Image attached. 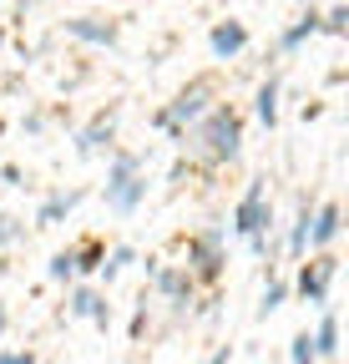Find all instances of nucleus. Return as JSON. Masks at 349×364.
I'll return each mask as SVG.
<instances>
[{
    "mask_svg": "<svg viewBox=\"0 0 349 364\" xmlns=\"http://www.w3.org/2000/svg\"><path fill=\"white\" fill-rule=\"evenodd\" d=\"M193 147L203 152L208 167H223L243 152V117L233 107H208L203 122H193Z\"/></svg>",
    "mask_w": 349,
    "mask_h": 364,
    "instance_id": "obj_1",
    "label": "nucleus"
},
{
    "mask_svg": "<svg viewBox=\"0 0 349 364\" xmlns=\"http://www.w3.org/2000/svg\"><path fill=\"white\" fill-rule=\"evenodd\" d=\"M314 208H319L314 198H304V203H299V218H294V228H289V253H294V258H304V243H309V223H314Z\"/></svg>",
    "mask_w": 349,
    "mask_h": 364,
    "instance_id": "obj_14",
    "label": "nucleus"
},
{
    "mask_svg": "<svg viewBox=\"0 0 349 364\" xmlns=\"http://www.w3.org/2000/svg\"><path fill=\"white\" fill-rule=\"evenodd\" d=\"M81 203V193H61V198H46V203H41V213H36V223L41 228H51V223H61L71 208Z\"/></svg>",
    "mask_w": 349,
    "mask_h": 364,
    "instance_id": "obj_16",
    "label": "nucleus"
},
{
    "mask_svg": "<svg viewBox=\"0 0 349 364\" xmlns=\"http://www.w3.org/2000/svg\"><path fill=\"white\" fill-rule=\"evenodd\" d=\"M147 198V177H142V157L137 152H117L107 167V208L112 213H137Z\"/></svg>",
    "mask_w": 349,
    "mask_h": 364,
    "instance_id": "obj_2",
    "label": "nucleus"
},
{
    "mask_svg": "<svg viewBox=\"0 0 349 364\" xmlns=\"http://www.w3.org/2000/svg\"><path fill=\"white\" fill-rule=\"evenodd\" d=\"M309 36H319V16H314V11H309V16H304L299 26H289V31L279 36V51H299V46H304V41H309Z\"/></svg>",
    "mask_w": 349,
    "mask_h": 364,
    "instance_id": "obj_17",
    "label": "nucleus"
},
{
    "mask_svg": "<svg viewBox=\"0 0 349 364\" xmlns=\"http://www.w3.org/2000/svg\"><path fill=\"white\" fill-rule=\"evenodd\" d=\"M152 289L162 294V299H172V304H178V309H188L193 304V279H188V273L183 268H152Z\"/></svg>",
    "mask_w": 349,
    "mask_h": 364,
    "instance_id": "obj_7",
    "label": "nucleus"
},
{
    "mask_svg": "<svg viewBox=\"0 0 349 364\" xmlns=\"http://www.w3.org/2000/svg\"><path fill=\"white\" fill-rule=\"evenodd\" d=\"M6 324H11V318H6V309H0V329H6Z\"/></svg>",
    "mask_w": 349,
    "mask_h": 364,
    "instance_id": "obj_28",
    "label": "nucleus"
},
{
    "mask_svg": "<svg viewBox=\"0 0 349 364\" xmlns=\"http://www.w3.org/2000/svg\"><path fill=\"white\" fill-rule=\"evenodd\" d=\"M289 364H319V354H314V339H309V329H304V334H294V344H289Z\"/></svg>",
    "mask_w": 349,
    "mask_h": 364,
    "instance_id": "obj_19",
    "label": "nucleus"
},
{
    "mask_svg": "<svg viewBox=\"0 0 349 364\" xmlns=\"http://www.w3.org/2000/svg\"><path fill=\"white\" fill-rule=\"evenodd\" d=\"M334 268H339L334 253H319L314 263H304V273H299V294H304V304H329V279H334Z\"/></svg>",
    "mask_w": 349,
    "mask_h": 364,
    "instance_id": "obj_6",
    "label": "nucleus"
},
{
    "mask_svg": "<svg viewBox=\"0 0 349 364\" xmlns=\"http://www.w3.org/2000/svg\"><path fill=\"white\" fill-rule=\"evenodd\" d=\"M0 364H36V354H31V349H6V354H0Z\"/></svg>",
    "mask_w": 349,
    "mask_h": 364,
    "instance_id": "obj_24",
    "label": "nucleus"
},
{
    "mask_svg": "<svg viewBox=\"0 0 349 364\" xmlns=\"http://www.w3.org/2000/svg\"><path fill=\"white\" fill-rule=\"evenodd\" d=\"M46 273H51V279H56V284H71V279H76V253H71V248H66V253H56Z\"/></svg>",
    "mask_w": 349,
    "mask_h": 364,
    "instance_id": "obj_22",
    "label": "nucleus"
},
{
    "mask_svg": "<svg viewBox=\"0 0 349 364\" xmlns=\"http://www.w3.org/2000/svg\"><path fill=\"white\" fill-rule=\"evenodd\" d=\"M11 238H16V223H11L6 213H0V243H11Z\"/></svg>",
    "mask_w": 349,
    "mask_h": 364,
    "instance_id": "obj_26",
    "label": "nucleus"
},
{
    "mask_svg": "<svg viewBox=\"0 0 349 364\" xmlns=\"http://www.w3.org/2000/svg\"><path fill=\"white\" fill-rule=\"evenodd\" d=\"M208 46H213V56H218V61H233L243 46H248L243 21H218V26H213V36H208Z\"/></svg>",
    "mask_w": 349,
    "mask_h": 364,
    "instance_id": "obj_9",
    "label": "nucleus"
},
{
    "mask_svg": "<svg viewBox=\"0 0 349 364\" xmlns=\"http://www.w3.org/2000/svg\"><path fill=\"white\" fill-rule=\"evenodd\" d=\"M208 107H213V81H193V86H183V97L172 102L167 112H157V127H162L167 136H178V142H183L188 127L208 117Z\"/></svg>",
    "mask_w": 349,
    "mask_h": 364,
    "instance_id": "obj_4",
    "label": "nucleus"
},
{
    "mask_svg": "<svg viewBox=\"0 0 349 364\" xmlns=\"http://www.w3.org/2000/svg\"><path fill=\"white\" fill-rule=\"evenodd\" d=\"M319 31H329V36H344V31H349V6H334L329 16H319Z\"/></svg>",
    "mask_w": 349,
    "mask_h": 364,
    "instance_id": "obj_23",
    "label": "nucleus"
},
{
    "mask_svg": "<svg viewBox=\"0 0 349 364\" xmlns=\"http://www.w3.org/2000/svg\"><path fill=\"white\" fill-rule=\"evenodd\" d=\"M112 132H117V122H112V112H102L92 127H81V136H76V152H81V157H97L102 147H112Z\"/></svg>",
    "mask_w": 349,
    "mask_h": 364,
    "instance_id": "obj_11",
    "label": "nucleus"
},
{
    "mask_svg": "<svg viewBox=\"0 0 349 364\" xmlns=\"http://www.w3.org/2000/svg\"><path fill=\"white\" fill-rule=\"evenodd\" d=\"M147 334V309H137V318H132V339H142Z\"/></svg>",
    "mask_w": 349,
    "mask_h": 364,
    "instance_id": "obj_25",
    "label": "nucleus"
},
{
    "mask_svg": "<svg viewBox=\"0 0 349 364\" xmlns=\"http://www.w3.org/2000/svg\"><path fill=\"white\" fill-rule=\"evenodd\" d=\"M208 364H233V354H228V349H218V354H213Z\"/></svg>",
    "mask_w": 349,
    "mask_h": 364,
    "instance_id": "obj_27",
    "label": "nucleus"
},
{
    "mask_svg": "<svg viewBox=\"0 0 349 364\" xmlns=\"http://www.w3.org/2000/svg\"><path fill=\"white\" fill-rule=\"evenodd\" d=\"M309 339H314V354H319L324 364H334V359H339V318L324 314V318H319V329H314Z\"/></svg>",
    "mask_w": 349,
    "mask_h": 364,
    "instance_id": "obj_13",
    "label": "nucleus"
},
{
    "mask_svg": "<svg viewBox=\"0 0 349 364\" xmlns=\"http://www.w3.org/2000/svg\"><path fill=\"white\" fill-rule=\"evenodd\" d=\"M284 299H289V284L284 279H269V289H264V304H258V314H274V309H284Z\"/></svg>",
    "mask_w": 349,
    "mask_h": 364,
    "instance_id": "obj_20",
    "label": "nucleus"
},
{
    "mask_svg": "<svg viewBox=\"0 0 349 364\" xmlns=\"http://www.w3.org/2000/svg\"><path fill=\"white\" fill-rule=\"evenodd\" d=\"M127 263H137V253H132V248H112V253L102 258V268H97V273H102V279L112 284V279H117V273H122Z\"/></svg>",
    "mask_w": 349,
    "mask_h": 364,
    "instance_id": "obj_18",
    "label": "nucleus"
},
{
    "mask_svg": "<svg viewBox=\"0 0 349 364\" xmlns=\"http://www.w3.org/2000/svg\"><path fill=\"white\" fill-rule=\"evenodd\" d=\"M66 314H71V318H97L102 329H107V318H112V309H107V299H102L97 289H71Z\"/></svg>",
    "mask_w": 349,
    "mask_h": 364,
    "instance_id": "obj_10",
    "label": "nucleus"
},
{
    "mask_svg": "<svg viewBox=\"0 0 349 364\" xmlns=\"http://www.w3.org/2000/svg\"><path fill=\"white\" fill-rule=\"evenodd\" d=\"M269 223H274V213H269V198H264V182H248L243 203L233 208V233L248 238V248L258 258H269Z\"/></svg>",
    "mask_w": 349,
    "mask_h": 364,
    "instance_id": "obj_3",
    "label": "nucleus"
},
{
    "mask_svg": "<svg viewBox=\"0 0 349 364\" xmlns=\"http://www.w3.org/2000/svg\"><path fill=\"white\" fill-rule=\"evenodd\" d=\"M66 36H76L86 46H112L117 41V26L112 21H92V16H76V21H66Z\"/></svg>",
    "mask_w": 349,
    "mask_h": 364,
    "instance_id": "obj_12",
    "label": "nucleus"
},
{
    "mask_svg": "<svg viewBox=\"0 0 349 364\" xmlns=\"http://www.w3.org/2000/svg\"><path fill=\"white\" fill-rule=\"evenodd\" d=\"M71 253H76V273H81V268H92V273H97V268H102V258H107V248H102V243H81V248H71Z\"/></svg>",
    "mask_w": 349,
    "mask_h": 364,
    "instance_id": "obj_21",
    "label": "nucleus"
},
{
    "mask_svg": "<svg viewBox=\"0 0 349 364\" xmlns=\"http://www.w3.org/2000/svg\"><path fill=\"white\" fill-rule=\"evenodd\" d=\"M253 112H258V122H264V127H274V122H279V76H269L264 86H258Z\"/></svg>",
    "mask_w": 349,
    "mask_h": 364,
    "instance_id": "obj_15",
    "label": "nucleus"
},
{
    "mask_svg": "<svg viewBox=\"0 0 349 364\" xmlns=\"http://www.w3.org/2000/svg\"><path fill=\"white\" fill-rule=\"evenodd\" d=\"M0 46H6V31H0Z\"/></svg>",
    "mask_w": 349,
    "mask_h": 364,
    "instance_id": "obj_29",
    "label": "nucleus"
},
{
    "mask_svg": "<svg viewBox=\"0 0 349 364\" xmlns=\"http://www.w3.org/2000/svg\"><path fill=\"white\" fill-rule=\"evenodd\" d=\"M339 208L334 203H324V208H314V223H309V243L304 248H314V253H329L334 248V238H339Z\"/></svg>",
    "mask_w": 349,
    "mask_h": 364,
    "instance_id": "obj_8",
    "label": "nucleus"
},
{
    "mask_svg": "<svg viewBox=\"0 0 349 364\" xmlns=\"http://www.w3.org/2000/svg\"><path fill=\"white\" fill-rule=\"evenodd\" d=\"M223 228H203V233L188 243V279L193 284H218V279H223Z\"/></svg>",
    "mask_w": 349,
    "mask_h": 364,
    "instance_id": "obj_5",
    "label": "nucleus"
}]
</instances>
